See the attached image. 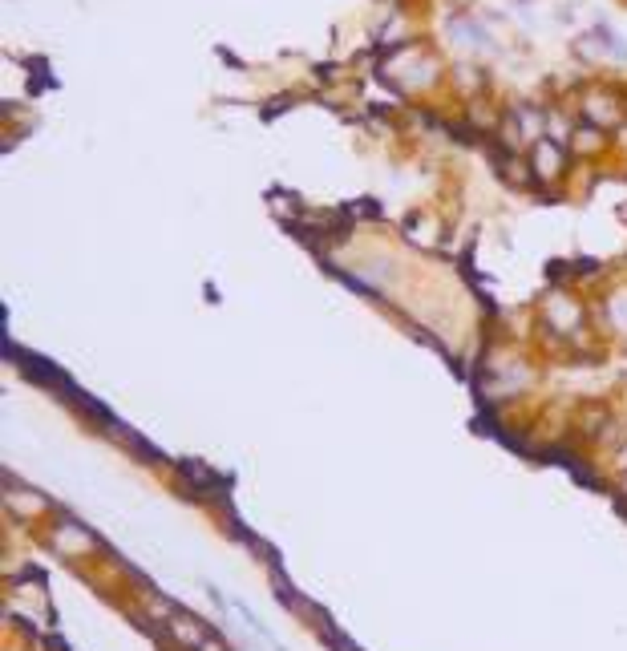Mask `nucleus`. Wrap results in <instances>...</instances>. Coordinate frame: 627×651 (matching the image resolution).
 <instances>
[{"label": "nucleus", "mask_w": 627, "mask_h": 651, "mask_svg": "<svg viewBox=\"0 0 627 651\" xmlns=\"http://www.w3.org/2000/svg\"><path fill=\"white\" fill-rule=\"evenodd\" d=\"M534 162H539V174H546V178H551V174L558 170V150H555V146H539Z\"/></svg>", "instance_id": "1"}, {"label": "nucleus", "mask_w": 627, "mask_h": 651, "mask_svg": "<svg viewBox=\"0 0 627 651\" xmlns=\"http://www.w3.org/2000/svg\"><path fill=\"white\" fill-rule=\"evenodd\" d=\"M623 466H627V449H623Z\"/></svg>", "instance_id": "2"}]
</instances>
